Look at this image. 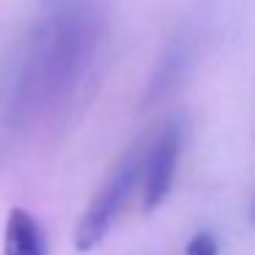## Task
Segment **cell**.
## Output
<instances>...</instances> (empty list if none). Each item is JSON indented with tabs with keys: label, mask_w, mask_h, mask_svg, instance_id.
<instances>
[{
	"label": "cell",
	"mask_w": 255,
	"mask_h": 255,
	"mask_svg": "<svg viewBox=\"0 0 255 255\" xmlns=\"http://www.w3.org/2000/svg\"><path fill=\"white\" fill-rule=\"evenodd\" d=\"M99 44L96 14L83 0L55 3L50 14L36 25L22 55L14 88V116H44L66 102L88 74L91 58Z\"/></svg>",
	"instance_id": "cell-1"
},
{
	"label": "cell",
	"mask_w": 255,
	"mask_h": 255,
	"mask_svg": "<svg viewBox=\"0 0 255 255\" xmlns=\"http://www.w3.org/2000/svg\"><path fill=\"white\" fill-rule=\"evenodd\" d=\"M143 159H145V145L143 143L132 145L118 159V165L113 167V173L102 184L96 198L88 203L85 214L80 217L77 231H74V247L80 253H88V250L99 247L105 242V236L113 231L118 214L124 211L129 195L134 192L140 176H143Z\"/></svg>",
	"instance_id": "cell-2"
},
{
	"label": "cell",
	"mask_w": 255,
	"mask_h": 255,
	"mask_svg": "<svg viewBox=\"0 0 255 255\" xmlns=\"http://www.w3.org/2000/svg\"><path fill=\"white\" fill-rule=\"evenodd\" d=\"M181 143H184V127L181 121H167L154 137L151 148H145L143 159V206L145 211L159 209L167 200L176 178L178 156H181Z\"/></svg>",
	"instance_id": "cell-3"
},
{
	"label": "cell",
	"mask_w": 255,
	"mask_h": 255,
	"mask_svg": "<svg viewBox=\"0 0 255 255\" xmlns=\"http://www.w3.org/2000/svg\"><path fill=\"white\" fill-rule=\"evenodd\" d=\"M3 255H47V239L28 209H11L3 231Z\"/></svg>",
	"instance_id": "cell-4"
},
{
	"label": "cell",
	"mask_w": 255,
	"mask_h": 255,
	"mask_svg": "<svg viewBox=\"0 0 255 255\" xmlns=\"http://www.w3.org/2000/svg\"><path fill=\"white\" fill-rule=\"evenodd\" d=\"M187 255H220V242L214 233L198 231L187 244Z\"/></svg>",
	"instance_id": "cell-5"
},
{
	"label": "cell",
	"mask_w": 255,
	"mask_h": 255,
	"mask_svg": "<svg viewBox=\"0 0 255 255\" xmlns=\"http://www.w3.org/2000/svg\"><path fill=\"white\" fill-rule=\"evenodd\" d=\"M250 222L255 225V198H253V203H250Z\"/></svg>",
	"instance_id": "cell-6"
}]
</instances>
